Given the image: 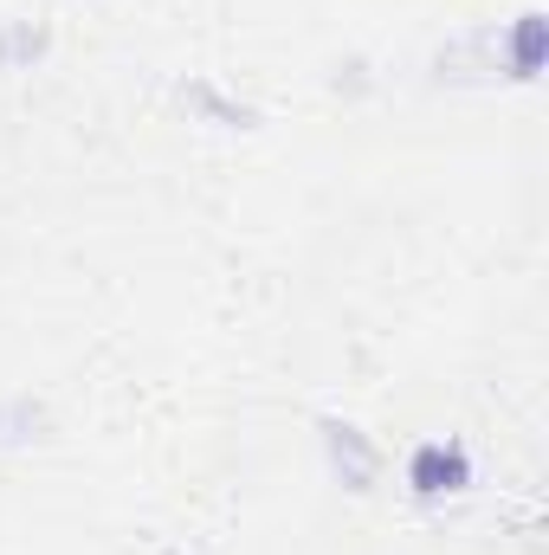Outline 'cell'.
Segmentation results:
<instances>
[{
	"mask_svg": "<svg viewBox=\"0 0 549 555\" xmlns=\"http://www.w3.org/2000/svg\"><path fill=\"white\" fill-rule=\"evenodd\" d=\"M168 555H175V550H168Z\"/></svg>",
	"mask_w": 549,
	"mask_h": 555,
	"instance_id": "7",
	"label": "cell"
},
{
	"mask_svg": "<svg viewBox=\"0 0 549 555\" xmlns=\"http://www.w3.org/2000/svg\"><path fill=\"white\" fill-rule=\"evenodd\" d=\"M317 433H323V452H330V472H336V485L343 491H375V478H382V452H375V439L356 426V420H336L323 414L317 420Z\"/></svg>",
	"mask_w": 549,
	"mask_h": 555,
	"instance_id": "2",
	"label": "cell"
},
{
	"mask_svg": "<svg viewBox=\"0 0 549 555\" xmlns=\"http://www.w3.org/2000/svg\"><path fill=\"white\" fill-rule=\"evenodd\" d=\"M505 59H511V78H518V85H537V78H544V59H549L544 7H524V13H518V26H511V39H505Z\"/></svg>",
	"mask_w": 549,
	"mask_h": 555,
	"instance_id": "3",
	"label": "cell"
},
{
	"mask_svg": "<svg viewBox=\"0 0 549 555\" xmlns=\"http://www.w3.org/2000/svg\"><path fill=\"white\" fill-rule=\"evenodd\" d=\"M478 485V472H472V452H465V439H420L408 452V491L420 504H439V498H459V491H472Z\"/></svg>",
	"mask_w": 549,
	"mask_h": 555,
	"instance_id": "1",
	"label": "cell"
},
{
	"mask_svg": "<svg viewBox=\"0 0 549 555\" xmlns=\"http://www.w3.org/2000/svg\"><path fill=\"white\" fill-rule=\"evenodd\" d=\"M33 439H46V408L26 395L0 401V446H33Z\"/></svg>",
	"mask_w": 549,
	"mask_h": 555,
	"instance_id": "6",
	"label": "cell"
},
{
	"mask_svg": "<svg viewBox=\"0 0 549 555\" xmlns=\"http://www.w3.org/2000/svg\"><path fill=\"white\" fill-rule=\"evenodd\" d=\"M181 104H188V111H201V117H207V124H220V130H253V111H246V104H233V98H220L207 78H188V85H181Z\"/></svg>",
	"mask_w": 549,
	"mask_h": 555,
	"instance_id": "5",
	"label": "cell"
},
{
	"mask_svg": "<svg viewBox=\"0 0 549 555\" xmlns=\"http://www.w3.org/2000/svg\"><path fill=\"white\" fill-rule=\"evenodd\" d=\"M52 52V26L46 20H7L0 26V72H33Z\"/></svg>",
	"mask_w": 549,
	"mask_h": 555,
	"instance_id": "4",
	"label": "cell"
}]
</instances>
